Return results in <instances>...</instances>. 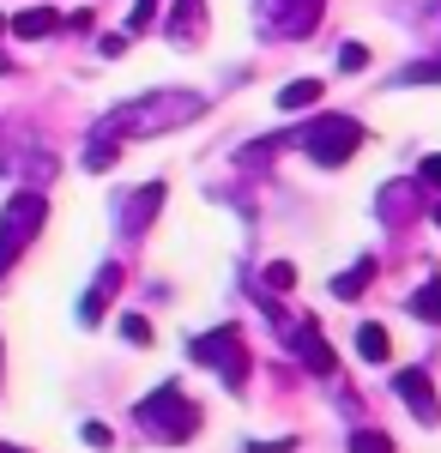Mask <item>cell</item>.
I'll return each instance as SVG.
<instances>
[{"instance_id":"7402d4cb","label":"cell","mask_w":441,"mask_h":453,"mask_svg":"<svg viewBox=\"0 0 441 453\" xmlns=\"http://www.w3.org/2000/svg\"><path fill=\"white\" fill-rule=\"evenodd\" d=\"M158 25V0H134V12H128V31H151Z\"/></svg>"},{"instance_id":"e0dca14e","label":"cell","mask_w":441,"mask_h":453,"mask_svg":"<svg viewBox=\"0 0 441 453\" xmlns=\"http://www.w3.org/2000/svg\"><path fill=\"white\" fill-rule=\"evenodd\" d=\"M369 279H375V260H357L351 273H339V279H333V296H339V303H351V296H363V290H369Z\"/></svg>"},{"instance_id":"5bb4252c","label":"cell","mask_w":441,"mask_h":453,"mask_svg":"<svg viewBox=\"0 0 441 453\" xmlns=\"http://www.w3.org/2000/svg\"><path fill=\"white\" fill-rule=\"evenodd\" d=\"M121 164V140L109 134V127H91V140H85V170H115Z\"/></svg>"},{"instance_id":"8fae6325","label":"cell","mask_w":441,"mask_h":453,"mask_svg":"<svg viewBox=\"0 0 441 453\" xmlns=\"http://www.w3.org/2000/svg\"><path fill=\"white\" fill-rule=\"evenodd\" d=\"M290 345H297V357H303L314 375H333V350H327V339H321V326H314V320L290 326Z\"/></svg>"},{"instance_id":"f1b7e54d","label":"cell","mask_w":441,"mask_h":453,"mask_svg":"<svg viewBox=\"0 0 441 453\" xmlns=\"http://www.w3.org/2000/svg\"><path fill=\"white\" fill-rule=\"evenodd\" d=\"M0 31H6V19H0Z\"/></svg>"},{"instance_id":"ac0fdd59","label":"cell","mask_w":441,"mask_h":453,"mask_svg":"<svg viewBox=\"0 0 441 453\" xmlns=\"http://www.w3.org/2000/svg\"><path fill=\"white\" fill-rule=\"evenodd\" d=\"M411 314H417V320H429V326H441V279L417 284V296H411Z\"/></svg>"},{"instance_id":"4316f807","label":"cell","mask_w":441,"mask_h":453,"mask_svg":"<svg viewBox=\"0 0 441 453\" xmlns=\"http://www.w3.org/2000/svg\"><path fill=\"white\" fill-rule=\"evenodd\" d=\"M436 224H441V200H436Z\"/></svg>"},{"instance_id":"cb8c5ba5","label":"cell","mask_w":441,"mask_h":453,"mask_svg":"<svg viewBox=\"0 0 441 453\" xmlns=\"http://www.w3.org/2000/svg\"><path fill=\"white\" fill-rule=\"evenodd\" d=\"M290 284H297V266H290V260H272L267 266V290H290Z\"/></svg>"},{"instance_id":"277c9868","label":"cell","mask_w":441,"mask_h":453,"mask_svg":"<svg viewBox=\"0 0 441 453\" xmlns=\"http://www.w3.org/2000/svg\"><path fill=\"white\" fill-rule=\"evenodd\" d=\"M297 145H303L314 164H327V170H339L344 157H357V145H363V127L351 121V115H314L303 134H297Z\"/></svg>"},{"instance_id":"8992f818","label":"cell","mask_w":441,"mask_h":453,"mask_svg":"<svg viewBox=\"0 0 441 453\" xmlns=\"http://www.w3.org/2000/svg\"><path fill=\"white\" fill-rule=\"evenodd\" d=\"M321 12H327V0H260V31L267 36H308L321 25Z\"/></svg>"},{"instance_id":"30bf717a","label":"cell","mask_w":441,"mask_h":453,"mask_svg":"<svg viewBox=\"0 0 441 453\" xmlns=\"http://www.w3.org/2000/svg\"><path fill=\"white\" fill-rule=\"evenodd\" d=\"M115 290H121V266L109 260V266L97 273V284H91V290L79 296V320H85V326H97L103 314H109V296H115Z\"/></svg>"},{"instance_id":"7a4b0ae2","label":"cell","mask_w":441,"mask_h":453,"mask_svg":"<svg viewBox=\"0 0 441 453\" xmlns=\"http://www.w3.org/2000/svg\"><path fill=\"white\" fill-rule=\"evenodd\" d=\"M134 423L151 435V441L175 448V441H188V435L200 429V405H194L182 387H158L151 399H139V405H134Z\"/></svg>"},{"instance_id":"7c38bea8","label":"cell","mask_w":441,"mask_h":453,"mask_svg":"<svg viewBox=\"0 0 441 453\" xmlns=\"http://www.w3.org/2000/svg\"><path fill=\"white\" fill-rule=\"evenodd\" d=\"M6 31L19 36V42H43V36L61 31V12H55V6H25V12H19V19H12Z\"/></svg>"},{"instance_id":"4fadbf2b","label":"cell","mask_w":441,"mask_h":453,"mask_svg":"<svg viewBox=\"0 0 441 453\" xmlns=\"http://www.w3.org/2000/svg\"><path fill=\"white\" fill-rule=\"evenodd\" d=\"M205 31V0H175L170 6V42H194Z\"/></svg>"},{"instance_id":"6da1fadb","label":"cell","mask_w":441,"mask_h":453,"mask_svg":"<svg viewBox=\"0 0 441 453\" xmlns=\"http://www.w3.org/2000/svg\"><path fill=\"white\" fill-rule=\"evenodd\" d=\"M200 109H205L200 91H145L134 104L109 109L97 127H109L115 140H158V134H175V127L200 121Z\"/></svg>"},{"instance_id":"2e32d148","label":"cell","mask_w":441,"mask_h":453,"mask_svg":"<svg viewBox=\"0 0 441 453\" xmlns=\"http://www.w3.org/2000/svg\"><path fill=\"white\" fill-rule=\"evenodd\" d=\"M387 326H375V320H363V326H357V357H363V363H387Z\"/></svg>"},{"instance_id":"44dd1931","label":"cell","mask_w":441,"mask_h":453,"mask_svg":"<svg viewBox=\"0 0 441 453\" xmlns=\"http://www.w3.org/2000/svg\"><path fill=\"white\" fill-rule=\"evenodd\" d=\"M121 339L128 345H151V320L145 314H121Z\"/></svg>"},{"instance_id":"83f0119b","label":"cell","mask_w":441,"mask_h":453,"mask_svg":"<svg viewBox=\"0 0 441 453\" xmlns=\"http://www.w3.org/2000/svg\"><path fill=\"white\" fill-rule=\"evenodd\" d=\"M0 453H19V448H0Z\"/></svg>"},{"instance_id":"ba28073f","label":"cell","mask_w":441,"mask_h":453,"mask_svg":"<svg viewBox=\"0 0 441 453\" xmlns=\"http://www.w3.org/2000/svg\"><path fill=\"white\" fill-rule=\"evenodd\" d=\"M393 393L411 405V418H417V423H441L436 387H429V375H423V369H399V375H393Z\"/></svg>"},{"instance_id":"d4e9b609","label":"cell","mask_w":441,"mask_h":453,"mask_svg":"<svg viewBox=\"0 0 441 453\" xmlns=\"http://www.w3.org/2000/svg\"><path fill=\"white\" fill-rule=\"evenodd\" d=\"M79 435H85V448H109V441H115V435H109V429H103V423H85V429H79Z\"/></svg>"},{"instance_id":"484cf974","label":"cell","mask_w":441,"mask_h":453,"mask_svg":"<svg viewBox=\"0 0 441 453\" xmlns=\"http://www.w3.org/2000/svg\"><path fill=\"white\" fill-rule=\"evenodd\" d=\"M417 181H423V188H441V151H436V157H423V175H417Z\"/></svg>"},{"instance_id":"9a60e30c","label":"cell","mask_w":441,"mask_h":453,"mask_svg":"<svg viewBox=\"0 0 441 453\" xmlns=\"http://www.w3.org/2000/svg\"><path fill=\"white\" fill-rule=\"evenodd\" d=\"M321 91H327L321 79H290V85L278 91V109H284V115H303V109L321 104Z\"/></svg>"},{"instance_id":"3957f363","label":"cell","mask_w":441,"mask_h":453,"mask_svg":"<svg viewBox=\"0 0 441 453\" xmlns=\"http://www.w3.org/2000/svg\"><path fill=\"white\" fill-rule=\"evenodd\" d=\"M43 218H49V200L36 188H19L6 206H0V279L19 266V254L43 236Z\"/></svg>"},{"instance_id":"603a6c76","label":"cell","mask_w":441,"mask_h":453,"mask_svg":"<svg viewBox=\"0 0 441 453\" xmlns=\"http://www.w3.org/2000/svg\"><path fill=\"white\" fill-rule=\"evenodd\" d=\"M369 67V49H363V42H344L339 49V73H363Z\"/></svg>"},{"instance_id":"ffe728a7","label":"cell","mask_w":441,"mask_h":453,"mask_svg":"<svg viewBox=\"0 0 441 453\" xmlns=\"http://www.w3.org/2000/svg\"><path fill=\"white\" fill-rule=\"evenodd\" d=\"M351 453H393V441H387L381 429H357V435H351Z\"/></svg>"},{"instance_id":"d6986e66","label":"cell","mask_w":441,"mask_h":453,"mask_svg":"<svg viewBox=\"0 0 441 453\" xmlns=\"http://www.w3.org/2000/svg\"><path fill=\"white\" fill-rule=\"evenodd\" d=\"M393 85H441V61H411L393 73Z\"/></svg>"},{"instance_id":"9c48e42d","label":"cell","mask_w":441,"mask_h":453,"mask_svg":"<svg viewBox=\"0 0 441 453\" xmlns=\"http://www.w3.org/2000/svg\"><path fill=\"white\" fill-rule=\"evenodd\" d=\"M417 200H423V181H387V188H381V224L399 230L411 211H417Z\"/></svg>"},{"instance_id":"52a82bcc","label":"cell","mask_w":441,"mask_h":453,"mask_svg":"<svg viewBox=\"0 0 441 453\" xmlns=\"http://www.w3.org/2000/svg\"><path fill=\"white\" fill-rule=\"evenodd\" d=\"M164 200H170V188H164V181H145V188H134V194L121 200V236H145Z\"/></svg>"},{"instance_id":"5b68a950","label":"cell","mask_w":441,"mask_h":453,"mask_svg":"<svg viewBox=\"0 0 441 453\" xmlns=\"http://www.w3.org/2000/svg\"><path fill=\"white\" fill-rule=\"evenodd\" d=\"M188 357L200 363V369H218V381L224 387H248V345H242L236 326H218V333H200L194 345H188Z\"/></svg>"}]
</instances>
